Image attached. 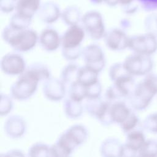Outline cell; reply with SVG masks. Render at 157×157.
I'll return each mask as SVG.
<instances>
[{
    "instance_id": "obj_14",
    "label": "cell",
    "mask_w": 157,
    "mask_h": 157,
    "mask_svg": "<svg viewBox=\"0 0 157 157\" xmlns=\"http://www.w3.org/2000/svg\"><path fill=\"white\" fill-rule=\"evenodd\" d=\"M27 130L25 119L19 115H12L7 118L4 124V131L11 139H19L23 137Z\"/></svg>"
},
{
    "instance_id": "obj_12",
    "label": "cell",
    "mask_w": 157,
    "mask_h": 157,
    "mask_svg": "<svg viewBox=\"0 0 157 157\" xmlns=\"http://www.w3.org/2000/svg\"><path fill=\"white\" fill-rule=\"evenodd\" d=\"M86 33L82 26H69L61 36V50H74L81 48Z\"/></svg>"
},
{
    "instance_id": "obj_2",
    "label": "cell",
    "mask_w": 157,
    "mask_h": 157,
    "mask_svg": "<svg viewBox=\"0 0 157 157\" xmlns=\"http://www.w3.org/2000/svg\"><path fill=\"white\" fill-rule=\"evenodd\" d=\"M157 94V76L148 74L136 87L128 98L129 105L132 109L141 111L146 109L154 96Z\"/></svg>"
},
{
    "instance_id": "obj_35",
    "label": "cell",
    "mask_w": 157,
    "mask_h": 157,
    "mask_svg": "<svg viewBox=\"0 0 157 157\" xmlns=\"http://www.w3.org/2000/svg\"><path fill=\"white\" fill-rule=\"evenodd\" d=\"M83 48L74 50H61L63 57L69 62H74L80 57H82Z\"/></svg>"
},
{
    "instance_id": "obj_19",
    "label": "cell",
    "mask_w": 157,
    "mask_h": 157,
    "mask_svg": "<svg viewBox=\"0 0 157 157\" xmlns=\"http://www.w3.org/2000/svg\"><path fill=\"white\" fill-rule=\"evenodd\" d=\"M41 5V0H18L15 12L32 20L37 13Z\"/></svg>"
},
{
    "instance_id": "obj_6",
    "label": "cell",
    "mask_w": 157,
    "mask_h": 157,
    "mask_svg": "<svg viewBox=\"0 0 157 157\" xmlns=\"http://www.w3.org/2000/svg\"><path fill=\"white\" fill-rule=\"evenodd\" d=\"M84 104L85 110L91 117L96 119L104 126L113 124L109 112L110 104L101 98L86 99Z\"/></svg>"
},
{
    "instance_id": "obj_37",
    "label": "cell",
    "mask_w": 157,
    "mask_h": 157,
    "mask_svg": "<svg viewBox=\"0 0 157 157\" xmlns=\"http://www.w3.org/2000/svg\"><path fill=\"white\" fill-rule=\"evenodd\" d=\"M145 26L147 29L149 31L148 33L154 34V33H157V15H150L147 18L145 21Z\"/></svg>"
},
{
    "instance_id": "obj_5",
    "label": "cell",
    "mask_w": 157,
    "mask_h": 157,
    "mask_svg": "<svg viewBox=\"0 0 157 157\" xmlns=\"http://www.w3.org/2000/svg\"><path fill=\"white\" fill-rule=\"evenodd\" d=\"M123 64L126 71L133 77L147 75L153 67V62L150 56L134 53L128 56Z\"/></svg>"
},
{
    "instance_id": "obj_24",
    "label": "cell",
    "mask_w": 157,
    "mask_h": 157,
    "mask_svg": "<svg viewBox=\"0 0 157 157\" xmlns=\"http://www.w3.org/2000/svg\"><path fill=\"white\" fill-rule=\"evenodd\" d=\"M80 67L74 62H70L65 65L60 73V79L66 84L69 86L77 82V75Z\"/></svg>"
},
{
    "instance_id": "obj_43",
    "label": "cell",
    "mask_w": 157,
    "mask_h": 157,
    "mask_svg": "<svg viewBox=\"0 0 157 157\" xmlns=\"http://www.w3.org/2000/svg\"><path fill=\"white\" fill-rule=\"evenodd\" d=\"M15 1H18V0H15Z\"/></svg>"
},
{
    "instance_id": "obj_38",
    "label": "cell",
    "mask_w": 157,
    "mask_h": 157,
    "mask_svg": "<svg viewBox=\"0 0 157 157\" xmlns=\"http://www.w3.org/2000/svg\"><path fill=\"white\" fill-rule=\"evenodd\" d=\"M137 155L138 152L128 147L124 144L121 157H137Z\"/></svg>"
},
{
    "instance_id": "obj_30",
    "label": "cell",
    "mask_w": 157,
    "mask_h": 157,
    "mask_svg": "<svg viewBox=\"0 0 157 157\" xmlns=\"http://www.w3.org/2000/svg\"><path fill=\"white\" fill-rule=\"evenodd\" d=\"M13 98L10 95L1 93L0 95V115L1 117L9 115L13 108Z\"/></svg>"
},
{
    "instance_id": "obj_18",
    "label": "cell",
    "mask_w": 157,
    "mask_h": 157,
    "mask_svg": "<svg viewBox=\"0 0 157 157\" xmlns=\"http://www.w3.org/2000/svg\"><path fill=\"white\" fill-rule=\"evenodd\" d=\"M109 112L113 123L120 125L129 117L132 110L124 101H119L110 104Z\"/></svg>"
},
{
    "instance_id": "obj_17",
    "label": "cell",
    "mask_w": 157,
    "mask_h": 157,
    "mask_svg": "<svg viewBox=\"0 0 157 157\" xmlns=\"http://www.w3.org/2000/svg\"><path fill=\"white\" fill-rule=\"evenodd\" d=\"M123 145L117 138H106L100 145V155L101 157H121Z\"/></svg>"
},
{
    "instance_id": "obj_31",
    "label": "cell",
    "mask_w": 157,
    "mask_h": 157,
    "mask_svg": "<svg viewBox=\"0 0 157 157\" xmlns=\"http://www.w3.org/2000/svg\"><path fill=\"white\" fill-rule=\"evenodd\" d=\"M139 121L140 120L139 117L132 111L129 117L119 126L123 132L128 134V132L136 129Z\"/></svg>"
},
{
    "instance_id": "obj_11",
    "label": "cell",
    "mask_w": 157,
    "mask_h": 157,
    "mask_svg": "<svg viewBox=\"0 0 157 157\" xmlns=\"http://www.w3.org/2000/svg\"><path fill=\"white\" fill-rule=\"evenodd\" d=\"M42 93L48 101L58 102L65 99L67 93V86L60 78L52 77L43 82Z\"/></svg>"
},
{
    "instance_id": "obj_9",
    "label": "cell",
    "mask_w": 157,
    "mask_h": 157,
    "mask_svg": "<svg viewBox=\"0 0 157 157\" xmlns=\"http://www.w3.org/2000/svg\"><path fill=\"white\" fill-rule=\"evenodd\" d=\"M1 71L10 76H20L27 69L26 63L23 56L18 52H10L3 55L1 59Z\"/></svg>"
},
{
    "instance_id": "obj_40",
    "label": "cell",
    "mask_w": 157,
    "mask_h": 157,
    "mask_svg": "<svg viewBox=\"0 0 157 157\" xmlns=\"http://www.w3.org/2000/svg\"><path fill=\"white\" fill-rule=\"evenodd\" d=\"M104 3L110 7H115L119 4V0H104Z\"/></svg>"
},
{
    "instance_id": "obj_21",
    "label": "cell",
    "mask_w": 157,
    "mask_h": 157,
    "mask_svg": "<svg viewBox=\"0 0 157 157\" xmlns=\"http://www.w3.org/2000/svg\"><path fill=\"white\" fill-rule=\"evenodd\" d=\"M82 13L80 9L75 5H71L64 8L61 12V18L63 23L69 26L78 25L82 21Z\"/></svg>"
},
{
    "instance_id": "obj_42",
    "label": "cell",
    "mask_w": 157,
    "mask_h": 157,
    "mask_svg": "<svg viewBox=\"0 0 157 157\" xmlns=\"http://www.w3.org/2000/svg\"><path fill=\"white\" fill-rule=\"evenodd\" d=\"M0 157H6V156H5L4 153H1V156H0Z\"/></svg>"
},
{
    "instance_id": "obj_23",
    "label": "cell",
    "mask_w": 157,
    "mask_h": 157,
    "mask_svg": "<svg viewBox=\"0 0 157 157\" xmlns=\"http://www.w3.org/2000/svg\"><path fill=\"white\" fill-rule=\"evenodd\" d=\"M146 141L144 133L142 131L136 129L126 134L124 144L136 151L139 152Z\"/></svg>"
},
{
    "instance_id": "obj_33",
    "label": "cell",
    "mask_w": 157,
    "mask_h": 157,
    "mask_svg": "<svg viewBox=\"0 0 157 157\" xmlns=\"http://www.w3.org/2000/svg\"><path fill=\"white\" fill-rule=\"evenodd\" d=\"M143 128L147 131L157 133V112L148 115L142 122Z\"/></svg>"
},
{
    "instance_id": "obj_41",
    "label": "cell",
    "mask_w": 157,
    "mask_h": 157,
    "mask_svg": "<svg viewBox=\"0 0 157 157\" xmlns=\"http://www.w3.org/2000/svg\"><path fill=\"white\" fill-rule=\"evenodd\" d=\"M89 1L93 4H101L102 3H104V0H89Z\"/></svg>"
},
{
    "instance_id": "obj_39",
    "label": "cell",
    "mask_w": 157,
    "mask_h": 157,
    "mask_svg": "<svg viewBox=\"0 0 157 157\" xmlns=\"http://www.w3.org/2000/svg\"><path fill=\"white\" fill-rule=\"evenodd\" d=\"M6 157H27L25 154L20 150L12 149L4 153Z\"/></svg>"
},
{
    "instance_id": "obj_27",
    "label": "cell",
    "mask_w": 157,
    "mask_h": 157,
    "mask_svg": "<svg viewBox=\"0 0 157 157\" xmlns=\"http://www.w3.org/2000/svg\"><path fill=\"white\" fill-rule=\"evenodd\" d=\"M67 97L77 101L83 102L86 99L85 87L75 82L69 86L67 90Z\"/></svg>"
},
{
    "instance_id": "obj_34",
    "label": "cell",
    "mask_w": 157,
    "mask_h": 157,
    "mask_svg": "<svg viewBox=\"0 0 157 157\" xmlns=\"http://www.w3.org/2000/svg\"><path fill=\"white\" fill-rule=\"evenodd\" d=\"M86 99H92L101 98L102 86L100 82L96 83L91 86L85 87Z\"/></svg>"
},
{
    "instance_id": "obj_4",
    "label": "cell",
    "mask_w": 157,
    "mask_h": 157,
    "mask_svg": "<svg viewBox=\"0 0 157 157\" xmlns=\"http://www.w3.org/2000/svg\"><path fill=\"white\" fill-rule=\"evenodd\" d=\"M81 23L86 35L90 39L98 40L104 38L107 31L102 15L99 11H87L83 15Z\"/></svg>"
},
{
    "instance_id": "obj_28",
    "label": "cell",
    "mask_w": 157,
    "mask_h": 157,
    "mask_svg": "<svg viewBox=\"0 0 157 157\" xmlns=\"http://www.w3.org/2000/svg\"><path fill=\"white\" fill-rule=\"evenodd\" d=\"M31 21V19L26 18L15 12L10 18L9 25L17 30H24L29 28Z\"/></svg>"
},
{
    "instance_id": "obj_22",
    "label": "cell",
    "mask_w": 157,
    "mask_h": 157,
    "mask_svg": "<svg viewBox=\"0 0 157 157\" xmlns=\"http://www.w3.org/2000/svg\"><path fill=\"white\" fill-rule=\"evenodd\" d=\"M99 73L84 65L80 67L77 82L84 87H88L99 82Z\"/></svg>"
},
{
    "instance_id": "obj_16",
    "label": "cell",
    "mask_w": 157,
    "mask_h": 157,
    "mask_svg": "<svg viewBox=\"0 0 157 157\" xmlns=\"http://www.w3.org/2000/svg\"><path fill=\"white\" fill-rule=\"evenodd\" d=\"M62 10L59 6L53 1L42 4L37 15L39 20L46 24H53L61 18Z\"/></svg>"
},
{
    "instance_id": "obj_36",
    "label": "cell",
    "mask_w": 157,
    "mask_h": 157,
    "mask_svg": "<svg viewBox=\"0 0 157 157\" xmlns=\"http://www.w3.org/2000/svg\"><path fill=\"white\" fill-rule=\"evenodd\" d=\"M17 2L15 0H0V10L4 13L15 12Z\"/></svg>"
},
{
    "instance_id": "obj_13",
    "label": "cell",
    "mask_w": 157,
    "mask_h": 157,
    "mask_svg": "<svg viewBox=\"0 0 157 157\" xmlns=\"http://www.w3.org/2000/svg\"><path fill=\"white\" fill-rule=\"evenodd\" d=\"M103 39L106 47L112 51L120 52L128 48L129 37L122 29L113 28L109 29Z\"/></svg>"
},
{
    "instance_id": "obj_8",
    "label": "cell",
    "mask_w": 157,
    "mask_h": 157,
    "mask_svg": "<svg viewBox=\"0 0 157 157\" xmlns=\"http://www.w3.org/2000/svg\"><path fill=\"white\" fill-rule=\"evenodd\" d=\"M88 131L82 124H75L69 127L58 137L73 151L77 147L83 144L88 139Z\"/></svg>"
},
{
    "instance_id": "obj_32",
    "label": "cell",
    "mask_w": 157,
    "mask_h": 157,
    "mask_svg": "<svg viewBox=\"0 0 157 157\" xmlns=\"http://www.w3.org/2000/svg\"><path fill=\"white\" fill-rule=\"evenodd\" d=\"M128 74H129L125 69L123 63H113L109 67V76L112 82Z\"/></svg>"
},
{
    "instance_id": "obj_26",
    "label": "cell",
    "mask_w": 157,
    "mask_h": 157,
    "mask_svg": "<svg viewBox=\"0 0 157 157\" xmlns=\"http://www.w3.org/2000/svg\"><path fill=\"white\" fill-rule=\"evenodd\" d=\"M33 72L39 78L40 82H45L52 77L50 69L45 64L41 63H34L27 67Z\"/></svg>"
},
{
    "instance_id": "obj_20",
    "label": "cell",
    "mask_w": 157,
    "mask_h": 157,
    "mask_svg": "<svg viewBox=\"0 0 157 157\" xmlns=\"http://www.w3.org/2000/svg\"><path fill=\"white\" fill-rule=\"evenodd\" d=\"M63 110L65 115L69 119L75 120L81 117L85 110L84 104L67 97L64 99Z\"/></svg>"
},
{
    "instance_id": "obj_7",
    "label": "cell",
    "mask_w": 157,
    "mask_h": 157,
    "mask_svg": "<svg viewBox=\"0 0 157 157\" xmlns=\"http://www.w3.org/2000/svg\"><path fill=\"white\" fill-rule=\"evenodd\" d=\"M128 48L134 53L150 56L157 50V39L150 33L133 36L129 37Z\"/></svg>"
},
{
    "instance_id": "obj_10",
    "label": "cell",
    "mask_w": 157,
    "mask_h": 157,
    "mask_svg": "<svg viewBox=\"0 0 157 157\" xmlns=\"http://www.w3.org/2000/svg\"><path fill=\"white\" fill-rule=\"evenodd\" d=\"M82 58L85 66L100 73L105 67L106 59L102 48L95 44H89L83 48Z\"/></svg>"
},
{
    "instance_id": "obj_25",
    "label": "cell",
    "mask_w": 157,
    "mask_h": 157,
    "mask_svg": "<svg viewBox=\"0 0 157 157\" xmlns=\"http://www.w3.org/2000/svg\"><path fill=\"white\" fill-rule=\"evenodd\" d=\"M27 157H55V156L51 145L42 142H36L29 148Z\"/></svg>"
},
{
    "instance_id": "obj_29",
    "label": "cell",
    "mask_w": 157,
    "mask_h": 157,
    "mask_svg": "<svg viewBox=\"0 0 157 157\" xmlns=\"http://www.w3.org/2000/svg\"><path fill=\"white\" fill-rule=\"evenodd\" d=\"M137 157H157V142L153 140H147L138 152Z\"/></svg>"
},
{
    "instance_id": "obj_1",
    "label": "cell",
    "mask_w": 157,
    "mask_h": 157,
    "mask_svg": "<svg viewBox=\"0 0 157 157\" xmlns=\"http://www.w3.org/2000/svg\"><path fill=\"white\" fill-rule=\"evenodd\" d=\"M1 36L4 42L20 53L32 50L39 43V34L31 28L17 30L8 25L3 29Z\"/></svg>"
},
{
    "instance_id": "obj_3",
    "label": "cell",
    "mask_w": 157,
    "mask_h": 157,
    "mask_svg": "<svg viewBox=\"0 0 157 157\" xmlns=\"http://www.w3.org/2000/svg\"><path fill=\"white\" fill-rule=\"evenodd\" d=\"M40 82L37 76L27 68L11 85L10 95L15 100L26 101L36 93Z\"/></svg>"
},
{
    "instance_id": "obj_15",
    "label": "cell",
    "mask_w": 157,
    "mask_h": 157,
    "mask_svg": "<svg viewBox=\"0 0 157 157\" xmlns=\"http://www.w3.org/2000/svg\"><path fill=\"white\" fill-rule=\"evenodd\" d=\"M39 44L44 50L55 52L61 46V36L55 29L45 28L39 34Z\"/></svg>"
}]
</instances>
